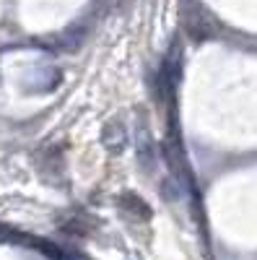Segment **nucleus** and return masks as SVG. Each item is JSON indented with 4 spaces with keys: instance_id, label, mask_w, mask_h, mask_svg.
<instances>
[{
    "instance_id": "nucleus-1",
    "label": "nucleus",
    "mask_w": 257,
    "mask_h": 260,
    "mask_svg": "<svg viewBox=\"0 0 257 260\" xmlns=\"http://www.w3.org/2000/svg\"><path fill=\"white\" fill-rule=\"evenodd\" d=\"M117 208L125 216H130L133 221H148V219H151V208H148L145 201L138 198L135 192H122L117 198Z\"/></svg>"
},
{
    "instance_id": "nucleus-2",
    "label": "nucleus",
    "mask_w": 257,
    "mask_h": 260,
    "mask_svg": "<svg viewBox=\"0 0 257 260\" xmlns=\"http://www.w3.org/2000/svg\"><path fill=\"white\" fill-rule=\"evenodd\" d=\"M127 141V130L120 120H109L104 125V133H101V143L109 148V151H120Z\"/></svg>"
},
{
    "instance_id": "nucleus-3",
    "label": "nucleus",
    "mask_w": 257,
    "mask_h": 260,
    "mask_svg": "<svg viewBox=\"0 0 257 260\" xmlns=\"http://www.w3.org/2000/svg\"><path fill=\"white\" fill-rule=\"evenodd\" d=\"M138 164L143 167V172H151L156 167V146L148 136H143V141H138Z\"/></svg>"
}]
</instances>
